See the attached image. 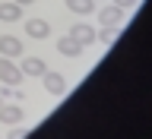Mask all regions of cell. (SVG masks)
Returning <instances> with one entry per match:
<instances>
[{
    "mask_svg": "<svg viewBox=\"0 0 152 139\" xmlns=\"http://www.w3.org/2000/svg\"><path fill=\"white\" fill-rule=\"evenodd\" d=\"M0 104H3V98H0Z\"/></svg>",
    "mask_w": 152,
    "mask_h": 139,
    "instance_id": "obj_17",
    "label": "cell"
},
{
    "mask_svg": "<svg viewBox=\"0 0 152 139\" xmlns=\"http://www.w3.org/2000/svg\"><path fill=\"white\" fill-rule=\"evenodd\" d=\"M98 22H102V25H114V28H117V25L124 22V9L114 7V3H111V7H104V9H98Z\"/></svg>",
    "mask_w": 152,
    "mask_h": 139,
    "instance_id": "obj_6",
    "label": "cell"
},
{
    "mask_svg": "<svg viewBox=\"0 0 152 139\" xmlns=\"http://www.w3.org/2000/svg\"><path fill=\"white\" fill-rule=\"evenodd\" d=\"M22 54V41L19 38H13V35H0V57H19Z\"/></svg>",
    "mask_w": 152,
    "mask_h": 139,
    "instance_id": "obj_5",
    "label": "cell"
},
{
    "mask_svg": "<svg viewBox=\"0 0 152 139\" xmlns=\"http://www.w3.org/2000/svg\"><path fill=\"white\" fill-rule=\"evenodd\" d=\"M0 82L7 85H19L22 82V73H19V66L10 60V57H0Z\"/></svg>",
    "mask_w": 152,
    "mask_h": 139,
    "instance_id": "obj_1",
    "label": "cell"
},
{
    "mask_svg": "<svg viewBox=\"0 0 152 139\" xmlns=\"http://www.w3.org/2000/svg\"><path fill=\"white\" fill-rule=\"evenodd\" d=\"M70 13H79V16H89L95 9V0H64Z\"/></svg>",
    "mask_w": 152,
    "mask_h": 139,
    "instance_id": "obj_11",
    "label": "cell"
},
{
    "mask_svg": "<svg viewBox=\"0 0 152 139\" xmlns=\"http://www.w3.org/2000/svg\"><path fill=\"white\" fill-rule=\"evenodd\" d=\"M114 7H121V9H130V7H136V0H111Z\"/></svg>",
    "mask_w": 152,
    "mask_h": 139,
    "instance_id": "obj_15",
    "label": "cell"
},
{
    "mask_svg": "<svg viewBox=\"0 0 152 139\" xmlns=\"http://www.w3.org/2000/svg\"><path fill=\"white\" fill-rule=\"evenodd\" d=\"M114 38H117V28L114 25H102V32H95V41H102V44H111Z\"/></svg>",
    "mask_w": 152,
    "mask_h": 139,
    "instance_id": "obj_13",
    "label": "cell"
},
{
    "mask_svg": "<svg viewBox=\"0 0 152 139\" xmlns=\"http://www.w3.org/2000/svg\"><path fill=\"white\" fill-rule=\"evenodd\" d=\"M26 136H28V130H26V127H19V123L10 130V139H26Z\"/></svg>",
    "mask_w": 152,
    "mask_h": 139,
    "instance_id": "obj_14",
    "label": "cell"
},
{
    "mask_svg": "<svg viewBox=\"0 0 152 139\" xmlns=\"http://www.w3.org/2000/svg\"><path fill=\"white\" fill-rule=\"evenodd\" d=\"M45 70H48V63L41 60V57H26L22 66H19V73H22V76H32V79H35V76H45Z\"/></svg>",
    "mask_w": 152,
    "mask_h": 139,
    "instance_id": "obj_4",
    "label": "cell"
},
{
    "mask_svg": "<svg viewBox=\"0 0 152 139\" xmlns=\"http://www.w3.org/2000/svg\"><path fill=\"white\" fill-rule=\"evenodd\" d=\"M0 123H7V127H16V123H22V108H19V104L3 101V104H0Z\"/></svg>",
    "mask_w": 152,
    "mask_h": 139,
    "instance_id": "obj_3",
    "label": "cell"
},
{
    "mask_svg": "<svg viewBox=\"0 0 152 139\" xmlns=\"http://www.w3.org/2000/svg\"><path fill=\"white\" fill-rule=\"evenodd\" d=\"M26 35L35 38V41H41V38L51 35V25H48L45 19H26Z\"/></svg>",
    "mask_w": 152,
    "mask_h": 139,
    "instance_id": "obj_7",
    "label": "cell"
},
{
    "mask_svg": "<svg viewBox=\"0 0 152 139\" xmlns=\"http://www.w3.org/2000/svg\"><path fill=\"white\" fill-rule=\"evenodd\" d=\"M57 51H60L64 57H79V54H83V44L73 41L70 35H60V38H57Z\"/></svg>",
    "mask_w": 152,
    "mask_h": 139,
    "instance_id": "obj_9",
    "label": "cell"
},
{
    "mask_svg": "<svg viewBox=\"0 0 152 139\" xmlns=\"http://www.w3.org/2000/svg\"><path fill=\"white\" fill-rule=\"evenodd\" d=\"M22 19V7L7 0V3H0V22H19Z\"/></svg>",
    "mask_w": 152,
    "mask_h": 139,
    "instance_id": "obj_10",
    "label": "cell"
},
{
    "mask_svg": "<svg viewBox=\"0 0 152 139\" xmlns=\"http://www.w3.org/2000/svg\"><path fill=\"white\" fill-rule=\"evenodd\" d=\"M41 79H45V89H48L51 95H57V98L66 92V79H64L60 73H48V70H45V76H41Z\"/></svg>",
    "mask_w": 152,
    "mask_h": 139,
    "instance_id": "obj_8",
    "label": "cell"
},
{
    "mask_svg": "<svg viewBox=\"0 0 152 139\" xmlns=\"http://www.w3.org/2000/svg\"><path fill=\"white\" fill-rule=\"evenodd\" d=\"M70 38L73 41H79L83 47H89L95 41V28L89 25V22H73V28H70Z\"/></svg>",
    "mask_w": 152,
    "mask_h": 139,
    "instance_id": "obj_2",
    "label": "cell"
},
{
    "mask_svg": "<svg viewBox=\"0 0 152 139\" xmlns=\"http://www.w3.org/2000/svg\"><path fill=\"white\" fill-rule=\"evenodd\" d=\"M0 98H3V101H22L26 95L19 92L16 85H7V82H3V85H0Z\"/></svg>",
    "mask_w": 152,
    "mask_h": 139,
    "instance_id": "obj_12",
    "label": "cell"
},
{
    "mask_svg": "<svg viewBox=\"0 0 152 139\" xmlns=\"http://www.w3.org/2000/svg\"><path fill=\"white\" fill-rule=\"evenodd\" d=\"M13 3H19V7H28V3H35V0H13Z\"/></svg>",
    "mask_w": 152,
    "mask_h": 139,
    "instance_id": "obj_16",
    "label": "cell"
}]
</instances>
